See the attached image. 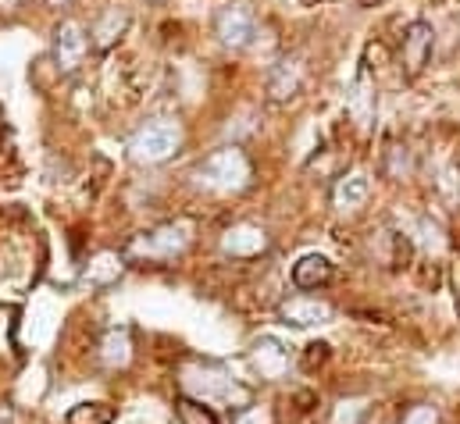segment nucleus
<instances>
[{"label": "nucleus", "mask_w": 460, "mask_h": 424, "mask_svg": "<svg viewBox=\"0 0 460 424\" xmlns=\"http://www.w3.org/2000/svg\"><path fill=\"white\" fill-rule=\"evenodd\" d=\"M332 282V261L322 253H307L293 264V286L296 289H322Z\"/></svg>", "instance_id": "12"}, {"label": "nucleus", "mask_w": 460, "mask_h": 424, "mask_svg": "<svg viewBox=\"0 0 460 424\" xmlns=\"http://www.w3.org/2000/svg\"><path fill=\"white\" fill-rule=\"evenodd\" d=\"M250 360H253V367L261 371V378H268V382H279L286 371H289V349L279 342V339H261L257 346H253V353H250Z\"/></svg>", "instance_id": "10"}, {"label": "nucleus", "mask_w": 460, "mask_h": 424, "mask_svg": "<svg viewBox=\"0 0 460 424\" xmlns=\"http://www.w3.org/2000/svg\"><path fill=\"white\" fill-rule=\"evenodd\" d=\"M253 29H257V14H253V7L243 4V0L226 4V7L218 11V18H215V32H218V40H222L226 47H246L250 36H253Z\"/></svg>", "instance_id": "7"}, {"label": "nucleus", "mask_w": 460, "mask_h": 424, "mask_svg": "<svg viewBox=\"0 0 460 424\" xmlns=\"http://www.w3.org/2000/svg\"><path fill=\"white\" fill-rule=\"evenodd\" d=\"M50 4H65V0H50Z\"/></svg>", "instance_id": "21"}, {"label": "nucleus", "mask_w": 460, "mask_h": 424, "mask_svg": "<svg viewBox=\"0 0 460 424\" xmlns=\"http://www.w3.org/2000/svg\"><path fill=\"white\" fill-rule=\"evenodd\" d=\"M154 4H161V0H154Z\"/></svg>", "instance_id": "24"}, {"label": "nucleus", "mask_w": 460, "mask_h": 424, "mask_svg": "<svg viewBox=\"0 0 460 424\" xmlns=\"http://www.w3.org/2000/svg\"><path fill=\"white\" fill-rule=\"evenodd\" d=\"M364 411H367V407H364V403H360V400H349V403H340V407H336V414H332V424H357V418H364Z\"/></svg>", "instance_id": "18"}, {"label": "nucleus", "mask_w": 460, "mask_h": 424, "mask_svg": "<svg viewBox=\"0 0 460 424\" xmlns=\"http://www.w3.org/2000/svg\"><path fill=\"white\" fill-rule=\"evenodd\" d=\"M101 357H104L108 367H125V364L132 360V339H128L125 328H111V331L104 335V342H101Z\"/></svg>", "instance_id": "14"}, {"label": "nucleus", "mask_w": 460, "mask_h": 424, "mask_svg": "<svg viewBox=\"0 0 460 424\" xmlns=\"http://www.w3.org/2000/svg\"><path fill=\"white\" fill-rule=\"evenodd\" d=\"M400 424H439V411L429 407V403H418V407H411V411L403 414Z\"/></svg>", "instance_id": "19"}, {"label": "nucleus", "mask_w": 460, "mask_h": 424, "mask_svg": "<svg viewBox=\"0 0 460 424\" xmlns=\"http://www.w3.org/2000/svg\"><path fill=\"white\" fill-rule=\"evenodd\" d=\"M304 4H318V0H304Z\"/></svg>", "instance_id": "22"}, {"label": "nucleus", "mask_w": 460, "mask_h": 424, "mask_svg": "<svg viewBox=\"0 0 460 424\" xmlns=\"http://www.w3.org/2000/svg\"><path fill=\"white\" fill-rule=\"evenodd\" d=\"M182 393L200 400V403H215V400L218 403H229V400L246 403L250 400V393L243 385H235V378H229V371L218 367V364H193V367H186L182 371Z\"/></svg>", "instance_id": "3"}, {"label": "nucleus", "mask_w": 460, "mask_h": 424, "mask_svg": "<svg viewBox=\"0 0 460 424\" xmlns=\"http://www.w3.org/2000/svg\"><path fill=\"white\" fill-rule=\"evenodd\" d=\"M111 421H115V411L108 403H83V407H75L68 414L65 424H111Z\"/></svg>", "instance_id": "17"}, {"label": "nucleus", "mask_w": 460, "mask_h": 424, "mask_svg": "<svg viewBox=\"0 0 460 424\" xmlns=\"http://www.w3.org/2000/svg\"><path fill=\"white\" fill-rule=\"evenodd\" d=\"M364 424H378V421H364Z\"/></svg>", "instance_id": "23"}, {"label": "nucleus", "mask_w": 460, "mask_h": 424, "mask_svg": "<svg viewBox=\"0 0 460 424\" xmlns=\"http://www.w3.org/2000/svg\"><path fill=\"white\" fill-rule=\"evenodd\" d=\"M367 193H371L367 175H364V172H349V175H343V179L336 182V190H332V204H336L340 211H357V208H364Z\"/></svg>", "instance_id": "13"}, {"label": "nucleus", "mask_w": 460, "mask_h": 424, "mask_svg": "<svg viewBox=\"0 0 460 424\" xmlns=\"http://www.w3.org/2000/svg\"><path fill=\"white\" fill-rule=\"evenodd\" d=\"M300 86H304V65H300L296 57H286V61H279V65L271 68L268 97H271V101H289V97L300 93Z\"/></svg>", "instance_id": "11"}, {"label": "nucleus", "mask_w": 460, "mask_h": 424, "mask_svg": "<svg viewBox=\"0 0 460 424\" xmlns=\"http://www.w3.org/2000/svg\"><path fill=\"white\" fill-rule=\"evenodd\" d=\"M125 25H128V11H125V7H111V11L101 18L97 32H93V36H97V47H101V50H108L118 36L125 32Z\"/></svg>", "instance_id": "15"}, {"label": "nucleus", "mask_w": 460, "mask_h": 424, "mask_svg": "<svg viewBox=\"0 0 460 424\" xmlns=\"http://www.w3.org/2000/svg\"><path fill=\"white\" fill-rule=\"evenodd\" d=\"M175 411H179V421L182 424H218V414H215L208 403L193 400V396H182V400L175 403Z\"/></svg>", "instance_id": "16"}, {"label": "nucleus", "mask_w": 460, "mask_h": 424, "mask_svg": "<svg viewBox=\"0 0 460 424\" xmlns=\"http://www.w3.org/2000/svg\"><path fill=\"white\" fill-rule=\"evenodd\" d=\"M222 250L229 257H243V261L246 257H261L268 250V232L261 225H253V221H239L222 235Z\"/></svg>", "instance_id": "8"}, {"label": "nucleus", "mask_w": 460, "mask_h": 424, "mask_svg": "<svg viewBox=\"0 0 460 424\" xmlns=\"http://www.w3.org/2000/svg\"><path fill=\"white\" fill-rule=\"evenodd\" d=\"M332 304L325 300H314V296H289L282 307H279V318L293 328H311V324H325L332 321Z\"/></svg>", "instance_id": "9"}, {"label": "nucleus", "mask_w": 460, "mask_h": 424, "mask_svg": "<svg viewBox=\"0 0 460 424\" xmlns=\"http://www.w3.org/2000/svg\"><path fill=\"white\" fill-rule=\"evenodd\" d=\"M86 54H90L86 29H83L79 22H72V18L61 22L58 32H54V61H58V72H61V75L79 72L83 61H86Z\"/></svg>", "instance_id": "5"}, {"label": "nucleus", "mask_w": 460, "mask_h": 424, "mask_svg": "<svg viewBox=\"0 0 460 424\" xmlns=\"http://www.w3.org/2000/svg\"><path fill=\"white\" fill-rule=\"evenodd\" d=\"M193 243V221L179 217V221H164L143 235H136L128 246H125V257L128 261H150V264H161V261H175L190 250Z\"/></svg>", "instance_id": "1"}, {"label": "nucleus", "mask_w": 460, "mask_h": 424, "mask_svg": "<svg viewBox=\"0 0 460 424\" xmlns=\"http://www.w3.org/2000/svg\"><path fill=\"white\" fill-rule=\"evenodd\" d=\"M22 0H0V11H14Z\"/></svg>", "instance_id": "20"}, {"label": "nucleus", "mask_w": 460, "mask_h": 424, "mask_svg": "<svg viewBox=\"0 0 460 424\" xmlns=\"http://www.w3.org/2000/svg\"><path fill=\"white\" fill-rule=\"evenodd\" d=\"M432 43H436V32L429 22H411L407 32H403V43H400V61H403V72L407 79H418L432 57Z\"/></svg>", "instance_id": "6"}, {"label": "nucleus", "mask_w": 460, "mask_h": 424, "mask_svg": "<svg viewBox=\"0 0 460 424\" xmlns=\"http://www.w3.org/2000/svg\"><path fill=\"white\" fill-rule=\"evenodd\" d=\"M182 146V128L168 118H157V121H146L143 128H136V136L128 139V154L132 161L139 164H161L168 161L175 150Z\"/></svg>", "instance_id": "4"}, {"label": "nucleus", "mask_w": 460, "mask_h": 424, "mask_svg": "<svg viewBox=\"0 0 460 424\" xmlns=\"http://www.w3.org/2000/svg\"><path fill=\"white\" fill-rule=\"evenodd\" d=\"M197 182L211 193H239L250 186L253 179V168L246 161V154L239 146H226V150H215L208 154L200 164H197Z\"/></svg>", "instance_id": "2"}]
</instances>
